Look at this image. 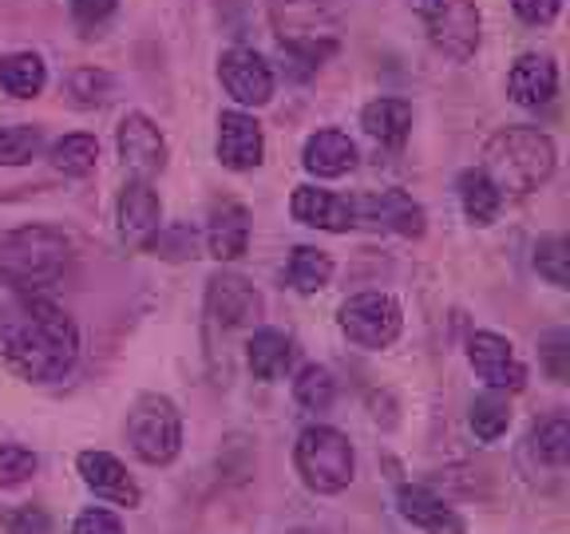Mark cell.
<instances>
[{"mask_svg": "<svg viewBox=\"0 0 570 534\" xmlns=\"http://www.w3.org/2000/svg\"><path fill=\"white\" fill-rule=\"evenodd\" d=\"M455 187H460V206H463V214H468V222H475V226H491V222H495L499 206H503V195L491 187V178L483 175L480 167L463 170Z\"/></svg>", "mask_w": 570, "mask_h": 534, "instance_id": "25", "label": "cell"}, {"mask_svg": "<svg viewBox=\"0 0 570 534\" xmlns=\"http://www.w3.org/2000/svg\"><path fill=\"white\" fill-rule=\"evenodd\" d=\"M9 534H52V518H48L45 507H20L9 515Z\"/></svg>", "mask_w": 570, "mask_h": 534, "instance_id": "36", "label": "cell"}, {"mask_svg": "<svg viewBox=\"0 0 570 534\" xmlns=\"http://www.w3.org/2000/svg\"><path fill=\"white\" fill-rule=\"evenodd\" d=\"M396 507H401V515L424 534H463L468 531L463 518L448 507L436 491H428V487H401Z\"/></svg>", "mask_w": 570, "mask_h": 534, "instance_id": "20", "label": "cell"}, {"mask_svg": "<svg viewBox=\"0 0 570 534\" xmlns=\"http://www.w3.org/2000/svg\"><path fill=\"white\" fill-rule=\"evenodd\" d=\"M68 91L80 107H104L107 99H111V91H116V83H111V76H107V71L80 68V71H71Z\"/></svg>", "mask_w": 570, "mask_h": 534, "instance_id": "33", "label": "cell"}, {"mask_svg": "<svg viewBox=\"0 0 570 534\" xmlns=\"http://www.w3.org/2000/svg\"><path fill=\"white\" fill-rule=\"evenodd\" d=\"M511 9H515L519 20H527V24L547 28V24H554V17H559L562 0H511Z\"/></svg>", "mask_w": 570, "mask_h": 534, "instance_id": "37", "label": "cell"}, {"mask_svg": "<svg viewBox=\"0 0 570 534\" xmlns=\"http://www.w3.org/2000/svg\"><path fill=\"white\" fill-rule=\"evenodd\" d=\"M127 444L151 467H167L183 452V416H178L175 400L147 392L131 404L127 412Z\"/></svg>", "mask_w": 570, "mask_h": 534, "instance_id": "6", "label": "cell"}, {"mask_svg": "<svg viewBox=\"0 0 570 534\" xmlns=\"http://www.w3.org/2000/svg\"><path fill=\"white\" fill-rule=\"evenodd\" d=\"M71 266V238L56 226L28 222L0 238V281L20 297L52 289Z\"/></svg>", "mask_w": 570, "mask_h": 534, "instance_id": "2", "label": "cell"}, {"mask_svg": "<svg viewBox=\"0 0 570 534\" xmlns=\"http://www.w3.org/2000/svg\"><path fill=\"white\" fill-rule=\"evenodd\" d=\"M71 534H124V523H119V518L111 515V511L91 507V511H83V515L76 518Z\"/></svg>", "mask_w": 570, "mask_h": 534, "instance_id": "39", "label": "cell"}, {"mask_svg": "<svg viewBox=\"0 0 570 534\" xmlns=\"http://www.w3.org/2000/svg\"><path fill=\"white\" fill-rule=\"evenodd\" d=\"M356 222H376L381 230L401 234V238H420L424 234V206L412 202L404 190H381L356 202Z\"/></svg>", "mask_w": 570, "mask_h": 534, "instance_id": "16", "label": "cell"}, {"mask_svg": "<svg viewBox=\"0 0 570 534\" xmlns=\"http://www.w3.org/2000/svg\"><path fill=\"white\" fill-rule=\"evenodd\" d=\"M294 467L302 483L317 495H337L353 483L356 475V452L345 432L325 424L305 427L294 444Z\"/></svg>", "mask_w": 570, "mask_h": 534, "instance_id": "5", "label": "cell"}, {"mask_svg": "<svg viewBox=\"0 0 570 534\" xmlns=\"http://www.w3.org/2000/svg\"><path fill=\"white\" fill-rule=\"evenodd\" d=\"M539 360H543L547 376L554 384H567L570 376V333L567 329H551L539 340Z\"/></svg>", "mask_w": 570, "mask_h": 534, "instance_id": "35", "label": "cell"}, {"mask_svg": "<svg viewBox=\"0 0 570 534\" xmlns=\"http://www.w3.org/2000/svg\"><path fill=\"white\" fill-rule=\"evenodd\" d=\"M52 167L68 178H83L96 170V159H99V142L96 135L88 131H76V135H63V139L52 142V151H48Z\"/></svg>", "mask_w": 570, "mask_h": 534, "instance_id": "27", "label": "cell"}, {"mask_svg": "<svg viewBox=\"0 0 570 534\" xmlns=\"http://www.w3.org/2000/svg\"><path fill=\"white\" fill-rule=\"evenodd\" d=\"M45 147V135L40 127H28V123H17V127H0V162L4 167H24L40 155Z\"/></svg>", "mask_w": 570, "mask_h": 534, "instance_id": "30", "label": "cell"}, {"mask_svg": "<svg viewBox=\"0 0 570 534\" xmlns=\"http://www.w3.org/2000/svg\"><path fill=\"white\" fill-rule=\"evenodd\" d=\"M531 444H534V452H539V459L551 463V467H562V463L570 459V419L567 416L543 419V424L534 427Z\"/></svg>", "mask_w": 570, "mask_h": 534, "instance_id": "31", "label": "cell"}, {"mask_svg": "<svg viewBox=\"0 0 570 534\" xmlns=\"http://www.w3.org/2000/svg\"><path fill=\"white\" fill-rule=\"evenodd\" d=\"M508 91L519 107H547L559 91V68L551 56H519L508 71Z\"/></svg>", "mask_w": 570, "mask_h": 534, "instance_id": "19", "label": "cell"}, {"mask_svg": "<svg viewBox=\"0 0 570 534\" xmlns=\"http://www.w3.org/2000/svg\"><path fill=\"white\" fill-rule=\"evenodd\" d=\"M412 4H416V17L424 20V32L436 52H444L455 63L472 60L483 32L475 0H412Z\"/></svg>", "mask_w": 570, "mask_h": 534, "instance_id": "7", "label": "cell"}, {"mask_svg": "<svg viewBox=\"0 0 570 534\" xmlns=\"http://www.w3.org/2000/svg\"><path fill=\"white\" fill-rule=\"evenodd\" d=\"M206 313L223 329H246L262 317V294L238 274H214L206 281Z\"/></svg>", "mask_w": 570, "mask_h": 534, "instance_id": "13", "label": "cell"}, {"mask_svg": "<svg viewBox=\"0 0 570 534\" xmlns=\"http://www.w3.org/2000/svg\"><path fill=\"white\" fill-rule=\"evenodd\" d=\"M48 83V68L36 52H12L0 60V88L17 99H36Z\"/></svg>", "mask_w": 570, "mask_h": 534, "instance_id": "24", "label": "cell"}, {"mask_svg": "<svg viewBox=\"0 0 570 534\" xmlns=\"http://www.w3.org/2000/svg\"><path fill=\"white\" fill-rule=\"evenodd\" d=\"M468 360H472L475 376L488 384L491 392H519L527 384V368L519 360L515 345L499 333H472L468 340Z\"/></svg>", "mask_w": 570, "mask_h": 534, "instance_id": "10", "label": "cell"}, {"mask_svg": "<svg viewBox=\"0 0 570 534\" xmlns=\"http://www.w3.org/2000/svg\"><path fill=\"white\" fill-rule=\"evenodd\" d=\"M289 214H294L302 226L330 230V234H345L356 226L353 198L333 195V190H321V187H297L294 198H289Z\"/></svg>", "mask_w": 570, "mask_h": 534, "instance_id": "15", "label": "cell"}, {"mask_svg": "<svg viewBox=\"0 0 570 534\" xmlns=\"http://www.w3.org/2000/svg\"><path fill=\"white\" fill-rule=\"evenodd\" d=\"M218 80L230 91L234 103L242 107H262L274 99V68L262 60L254 48H230L218 60Z\"/></svg>", "mask_w": 570, "mask_h": 534, "instance_id": "11", "label": "cell"}, {"mask_svg": "<svg viewBox=\"0 0 570 534\" xmlns=\"http://www.w3.org/2000/svg\"><path fill=\"white\" fill-rule=\"evenodd\" d=\"M468 424H472L475 439L483 444H495L503 432L511 427V408L499 392H488V396H475L472 408H468Z\"/></svg>", "mask_w": 570, "mask_h": 534, "instance_id": "28", "label": "cell"}, {"mask_svg": "<svg viewBox=\"0 0 570 534\" xmlns=\"http://www.w3.org/2000/svg\"><path fill=\"white\" fill-rule=\"evenodd\" d=\"M68 4H71V17H76V24L80 28L104 24V20L119 9V0H68Z\"/></svg>", "mask_w": 570, "mask_h": 534, "instance_id": "38", "label": "cell"}, {"mask_svg": "<svg viewBox=\"0 0 570 534\" xmlns=\"http://www.w3.org/2000/svg\"><path fill=\"white\" fill-rule=\"evenodd\" d=\"M285 277H289V285H294L297 294H321L333 277V258L317 246H297L289 254Z\"/></svg>", "mask_w": 570, "mask_h": 534, "instance_id": "26", "label": "cell"}, {"mask_svg": "<svg viewBox=\"0 0 570 534\" xmlns=\"http://www.w3.org/2000/svg\"><path fill=\"white\" fill-rule=\"evenodd\" d=\"M567 261H570V246H567L562 234H547V238H539V246H534V269H539L554 289H567L570 285Z\"/></svg>", "mask_w": 570, "mask_h": 534, "instance_id": "32", "label": "cell"}, {"mask_svg": "<svg viewBox=\"0 0 570 534\" xmlns=\"http://www.w3.org/2000/svg\"><path fill=\"white\" fill-rule=\"evenodd\" d=\"M266 155L262 123L246 111H223L218 119V162L226 170H254Z\"/></svg>", "mask_w": 570, "mask_h": 534, "instance_id": "14", "label": "cell"}, {"mask_svg": "<svg viewBox=\"0 0 570 534\" xmlns=\"http://www.w3.org/2000/svg\"><path fill=\"white\" fill-rule=\"evenodd\" d=\"M337 325L353 345L389 348L392 340L401 337L404 313H401V305H396V297H389V294H356L341 305Z\"/></svg>", "mask_w": 570, "mask_h": 534, "instance_id": "8", "label": "cell"}, {"mask_svg": "<svg viewBox=\"0 0 570 534\" xmlns=\"http://www.w3.org/2000/svg\"><path fill=\"white\" fill-rule=\"evenodd\" d=\"M206 249L218 261H238L249 249V210L234 198H218L206 218Z\"/></svg>", "mask_w": 570, "mask_h": 534, "instance_id": "17", "label": "cell"}, {"mask_svg": "<svg viewBox=\"0 0 570 534\" xmlns=\"http://www.w3.org/2000/svg\"><path fill=\"white\" fill-rule=\"evenodd\" d=\"M361 127H365L368 139H376L381 147H401L412 131V103L409 99H373V103L361 111Z\"/></svg>", "mask_w": 570, "mask_h": 534, "instance_id": "23", "label": "cell"}, {"mask_svg": "<svg viewBox=\"0 0 570 534\" xmlns=\"http://www.w3.org/2000/svg\"><path fill=\"white\" fill-rule=\"evenodd\" d=\"M294 360V337H285L282 329H258L246 345V365L258 380H282V376H289Z\"/></svg>", "mask_w": 570, "mask_h": 534, "instance_id": "22", "label": "cell"}, {"mask_svg": "<svg viewBox=\"0 0 570 534\" xmlns=\"http://www.w3.org/2000/svg\"><path fill=\"white\" fill-rule=\"evenodd\" d=\"M0 356L24 380H63L80 360V329L48 297H20L0 317Z\"/></svg>", "mask_w": 570, "mask_h": 534, "instance_id": "1", "label": "cell"}, {"mask_svg": "<svg viewBox=\"0 0 570 534\" xmlns=\"http://www.w3.org/2000/svg\"><path fill=\"white\" fill-rule=\"evenodd\" d=\"M269 28L285 56L317 68L341 48L337 0H269Z\"/></svg>", "mask_w": 570, "mask_h": 534, "instance_id": "4", "label": "cell"}, {"mask_svg": "<svg viewBox=\"0 0 570 534\" xmlns=\"http://www.w3.org/2000/svg\"><path fill=\"white\" fill-rule=\"evenodd\" d=\"M554 162H559V151H554L551 135L519 123L503 127L483 142L480 170L491 178L499 195H531L554 175Z\"/></svg>", "mask_w": 570, "mask_h": 534, "instance_id": "3", "label": "cell"}, {"mask_svg": "<svg viewBox=\"0 0 570 534\" xmlns=\"http://www.w3.org/2000/svg\"><path fill=\"white\" fill-rule=\"evenodd\" d=\"M76 467H80L88 491H96L99 498H111L119 507H139V483L127 475V467L111 452H80Z\"/></svg>", "mask_w": 570, "mask_h": 534, "instance_id": "18", "label": "cell"}, {"mask_svg": "<svg viewBox=\"0 0 570 534\" xmlns=\"http://www.w3.org/2000/svg\"><path fill=\"white\" fill-rule=\"evenodd\" d=\"M119 142V159L124 167L131 170V178H147L151 182L163 167H167V139H163L159 123L151 116H142V111H131L124 116L116 131Z\"/></svg>", "mask_w": 570, "mask_h": 534, "instance_id": "9", "label": "cell"}, {"mask_svg": "<svg viewBox=\"0 0 570 534\" xmlns=\"http://www.w3.org/2000/svg\"><path fill=\"white\" fill-rule=\"evenodd\" d=\"M302 167L309 170L313 178H341L356 167V147L345 131H325L309 135L305 139V151H302Z\"/></svg>", "mask_w": 570, "mask_h": 534, "instance_id": "21", "label": "cell"}, {"mask_svg": "<svg viewBox=\"0 0 570 534\" xmlns=\"http://www.w3.org/2000/svg\"><path fill=\"white\" fill-rule=\"evenodd\" d=\"M294 396H297V404H302L305 412H325L333 400H337V380H333L330 368L309 365V368H302V373H297Z\"/></svg>", "mask_w": 570, "mask_h": 534, "instance_id": "29", "label": "cell"}, {"mask_svg": "<svg viewBox=\"0 0 570 534\" xmlns=\"http://www.w3.org/2000/svg\"><path fill=\"white\" fill-rule=\"evenodd\" d=\"M40 459L32 447L24 444H0V487H17V483L32 479Z\"/></svg>", "mask_w": 570, "mask_h": 534, "instance_id": "34", "label": "cell"}, {"mask_svg": "<svg viewBox=\"0 0 570 534\" xmlns=\"http://www.w3.org/2000/svg\"><path fill=\"white\" fill-rule=\"evenodd\" d=\"M116 222H119V238L131 249H147L163 230V202L155 195V187L147 178H131L119 195L116 206Z\"/></svg>", "mask_w": 570, "mask_h": 534, "instance_id": "12", "label": "cell"}]
</instances>
